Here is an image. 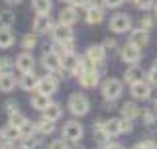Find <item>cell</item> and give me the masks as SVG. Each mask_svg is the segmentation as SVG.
I'll return each mask as SVG.
<instances>
[{"instance_id": "21", "label": "cell", "mask_w": 157, "mask_h": 149, "mask_svg": "<svg viewBox=\"0 0 157 149\" xmlns=\"http://www.w3.org/2000/svg\"><path fill=\"white\" fill-rule=\"evenodd\" d=\"M102 128H104V132H106V136H108V137H110V136H118V133H122L120 120H118V118L104 122V124H102Z\"/></svg>"}, {"instance_id": "24", "label": "cell", "mask_w": 157, "mask_h": 149, "mask_svg": "<svg viewBox=\"0 0 157 149\" xmlns=\"http://www.w3.org/2000/svg\"><path fill=\"white\" fill-rule=\"evenodd\" d=\"M126 82H130V84H134L137 81H141V77H144V73H141V69L140 67H132V69H128L126 71Z\"/></svg>"}, {"instance_id": "5", "label": "cell", "mask_w": 157, "mask_h": 149, "mask_svg": "<svg viewBox=\"0 0 157 149\" xmlns=\"http://www.w3.org/2000/svg\"><path fill=\"white\" fill-rule=\"evenodd\" d=\"M57 86H59V82H57V78L55 77H41L37 81V92H43V94H47V96H51L53 92L57 90Z\"/></svg>"}, {"instance_id": "12", "label": "cell", "mask_w": 157, "mask_h": 149, "mask_svg": "<svg viewBox=\"0 0 157 149\" xmlns=\"http://www.w3.org/2000/svg\"><path fill=\"white\" fill-rule=\"evenodd\" d=\"M61 67L65 69V71H71V73L78 71V57L75 55V53H67V55H63L61 57Z\"/></svg>"}, {"instance_id": "10", "label": "cell", "mask_w": 157, "mask_h": 149, "mask_svg": "<svg viewBox=\"0 0 157 149\" xmlns=\"http://www.w3.org/2000/svg\"><path fill=\"white\" fill-rule=\"evenodd\" d=\"M53 37L55 41H73V32L65 24H59L57 28H53Z\"/></svg>"}, {"instance_id": "47", "label": "cell", "mask_w": 157, "mask_h": 149, "mask_svg": "<svg viewBox=\"0 0 157 149\" xmlns=\"http://www.w3.org/2000/svg\"><path fill=\"white\" fill-rule=\"evenodd\" d=\"M6 2H8V4H20L22 0H6Z\"/></svg>"}, {"instance_id": "15", "label": "cell", "mask_w": 157, "mask_h": 149, "mask_svg": "<svg viewBox=\"0 0 157 149\" xmlns=\"http://www.w3.org/2000/svg\"><path fill=\"white\" fill-rule=\"evenodd\" d=\"M78 81H81V84L86 86V88L96 86V82H98L96 71H82V73H78Z\"/></svg>"}, {"instance_id": "50", "label": "cell", "mask_w": 157, "mask_h": 149, "mask_svg": "<svg viewBox=\"0 0 157 149\" xmlns=\"http://www.w3.org/2000/svg\"><path fill=\"white\" fill-rule=\"evenodd\" d=\"M155 112H157V100H155Z\"/></svg>"}, {"instance_id": "18", "label": "cell", "mask_w": 157, "mask_h": 149, "mask_svg": "<svg viewBox=\"0 0 157 149\" xmlns=\"http://www.w3.org/2000/svg\"><path fill=\"white\" fill-rule=\"evenodd\" d=\"M37 81H39V78L33 74V71L32 73H24V77L20 78V86L26 88V90H33V88L37 86Z\"/></svg>"}, {"instance_id": "13", "label": "cell", "mask_w": 157, "mask_h": 149, "mask_svg": "<svg viewBox=\"0 0 157 149\" xmlns=\"http://www.w3.org/2000/svg\"><path fill=\"white\" fill-rule=\"evenodd\" d=\"M43 67L49 69V71H59L61 69V57L55 55V53H45L43 55Z\"/></svg>"}, {"instance_id": "35", "label": "cell", "mask_w": 157, "mask_h": 149, "mask_svg": "<svg viewBox=\"0 0 157 149\" xmlns=\"http://www.w3.org/2000/svg\"><path fill=\"white\" fill-rule=\"evenodd\" d=\"M49 149H69V147H67L65 139H55V141H51V145H49Z\"/></svg>"}, {"instance_id": "29", "label": "cell", "mask_w": 157, "mask_h": 149, "mask_svg": "<svg viewBox=\"0 0 157 149\" xmlns=\"http://www.w3.org/2000/svg\"><path fill=\"white\" fill-rule=\"evenodd\" d=\"M16 137H20V130L16 126H10L6 128V130H2V139H6V141H12V139H16Z\"/></svg>"}, {"instance_id": "23", "label": "cell", "mask_w": 157, "mask_h": 149, "mask_svg": "<svg viewBox=\"0 0 157 149\" xmlns=\"http://www.w3.org/2000/svg\"><path fill=\"white\" fill-rule=\"evenodd\" d=\"M122 114H124V118H130V120H134V118H137L141 114V110L136 106L134 102H126L124 106H122Z\"/></svg>"}, {"instance_id": "33", "label": "cell", "mask_w": 157, "mask_h": 149, "mask_svg": "<svg viewBox=\"0 0 157 149\" xmlns=\"http://www.w3.org/2000/svg\"><path fill=\"white\" fill-rule=\"evenodd\" d=\"M10 69H12V63H10L8 57L0 59V73H10Z\"/></svg>"}, {"instance_id": "32", "label": "cell", "mask_w": 157, "mask_h": 149, "mask_svg": "<svg viewBox=\"0 0 157 149\" xmlns=\"http://www.w3.org/2000/svg\"><path fill=\"white\" fill-rule=\"evenodd\" d=\"M36 37H33V36H26V37H24L22 39V45H24V49H33V47H36Z\"/></svg>"}, {"instance_id": "27", "label": "cell", "mask_w": 157, "mask_h": 149, "mask_svg": "<svg viewBox=\"0 0 157 149\" xmlns=\"http://www.w3.org/2000/svg\"><path fill=\"white\" fill-rule=\"evenodd\" d=\"M47 120H57V118H61V108H59V104H49V106L43 110Z\"/></svg>"}, {"instance_id": "6", "label": "cell", "mask_w": 157, "mask_h": 149, "mask_svg": "<svg viewBox=\"0 0 157 149\" xmlns=\"http://www.w3.org/2000/svg\"><path fill=\"white\" fill-rule=\"evenodd\" d=\"M130 92H132V96H134V98L145 100V98H149V92H151V88H149V84H147V82H144V81H137V82H134V84H132Z\"/></svg>"}, {"instance_id": "1", "label": "cell", "mask_w": 157, "mask_h": 149, "mask_svg": "<svg viewBox=\"0 0 157 149\" xmlns=\"http://www.w3.org/2000/svg\"><path fill=\"white\" fill-rule=\"evenodd\" d=\"M69 108H71V112L75 114V116H85L88 112V108H90V104H88L86 96H82V94H73V96L69 98Z\"/></svg>"}, {"instance_id": "17", "label": "cell", "mask_w": 157, "mask_h": 149, "mask_svg": "<svg viewBox=\"0 0 157 149\" xmlns=\"http://www.w3.org/2000/svg\"><path fill=\"white\" fill-rule=\"evenodd\" d=\"M49 104H51V102H49V96L43 94V92H36L32 96V106L36 108V110H45Z\"/></svg>"}, {"instance_id": "43", "label": "cell", "mask_w": 157, "mask_h": 149, "mask_svg": "<svg viewBox=\"0 0 157 149\" xmlns=\"http://www.w3.org/2000/svg\"><path fill=\"white\" fill-rule=\"evenodd\" d=\"M106 149H124V147H122L120 143H110V145H108Z\"/></svg>"}, {"instance_id": "22", "label": "cell", "mask_w": 157, "mask_h": 149, "mask_svg": "<svg viewBox=\"0 0 157 149\" xmlns=\"http://www.w3.org/2000/svg\"><path fill=\"white\" fill-rule=\"evenodd\" d=\"M14 43V33L10 32V28L6 26H0V47H10Z\"/></svg>"}, {"instance_id": "44", "label": "cell", "mask_w": 157, "mask_h": 149, "mask_svg": "<svg viewBox=\"0 0 157 149\" xmlns=\"http://www.w3.org/2000/svg\"><path fill=\"white\" fill-rule=\"evenodd\" d=\"M0 149H16V147H14V145H12V143H10V141H8V143H4V145H0Z\"/></svg>"}, {"instance_id": "26", "label": "cell", "mask_w": 157, "mask_h": 149, "mask_svg": "<svg viewBox=\"0 0 157 149\" xmlns=\"http://www.w3.org/2000/svg\"><path fill=\"white\" fill-rule=\"evenodd\" d=\"M18 130H20V137L28 139V137H32V136H33V132H36V126H33L32 122H28V120H26V122L22 124V126L18 128Z\"/></svg>"}, {"instance_id": "30", "label": "cell", "mask_w": 157, "mask_h": 149, "mask_svg": "<svg viewBox=\"0 0 157 149\" xmlns=\"http://www.w3.org/2000/svg\"><path fill=\"white\" fill-rule=\"evenodd\" d=\"M14 20H16V16H14L10 10H6V12H0V26L10 28V26L14 24Z\"/></svg>"}, {"instance_id": "46", "label": "cell", "mask_w": 157, "mask_h": 149, "mask_svg": "<svg viewBox=\"0 0 157 149\" xmlns=\"http://www.w3.org/2000/svg\"><path fill=\"white\" fill-rule=\"evenodd\" d=\"M132 149H145V145H144V143H137V145H134Z\"/></svg>"}, {"instance_id": "11", "label": "cell", "mask_w": 157, "mask_h": 149, "mask_svg": "<svg viewBox=\"0 0 157 149\" xmlns=\"http://www.w3.org/2000/svg\"><path fill=\"white\" fill-rule=\"evenodd\" d=\"M147 41H149V33H147V29H134V32L130 33V43H134V45H147Z\"/></svg>"}, {"instance_id": "34", "label": "cell", "mask_w": 157, "mask_h": 149, "mask_svg": "<svg viewBox=\"0 0 157 149\" xmlns=\"http://www.w3.org/2000/svg\"><path fill=\"white\" fill-rule=\"evenodd\" d=\"M145 120H147V128H149V130H155L157 128V120H155V116L151 112L145 114Z\"/></svg>"}, {"instance_id": "37", "label": "cell", "mask_w": 157, "mask_h": 149, "mask_svg": "<svg viewBox=\"0 0 157 149\" xmlns=\"http://www.w3.org/2000/svg\"><path fill=\"white\" fill-rule=\"evenodd\" d=\"M75 2L78 4V8H85V10L94 6V0H75Z\"/></svg>"}, {"instance_id": "16", "label": "cell", "mask_w": 157, "mask_h": 149, "mask_svg": "<svg viewBox=\"0 0 157 149\" xmlns=\"http://www.w3.org/2000/svg\"><path fill=\"white\" fill-rule=\"evenodd\" d=\"M77 10L75 8H65L61 10V14H59V22L65 24V26H73V24L77 22Z\"/></svg>"}, {"instance_id": "19", "label": "cell", "mask_w": 157, "mask_h": 149, "mask_svg": "<svg viewBox=\"0 0 157 149\" xmlns=\"http://www.w3.org/2000/svg\"><path fill=\"white\" fill-rule=\"evenodd\" d=\"M102 18H104V12H102V10L96 6V4H94L92 8L86 10V22H88V24H100Z\"/></svg>"}, {"instance_id": "40", "label": "cell", "mask_w": 157, "mask_h": 149, "mask_svg": "<svg viewBox=\"0 0 157 149\" xmlns=\"http://www.w3.org/2000/svg\"><path fill=\"white\" fill-rule=\"evenodd\" d=\"M122 2H124V0H104V6H108V8H116V6H120Z\"/></svg>"}, {"instance_id": "8", "label": "cell", "mask_w": 157, "mask_h": 149, "mask_svg": "<svg viewBox=\"0 0 157 149\" xmlns=\"http://www.w3.org/2000/svg\"><path fill=\"white\" fill-rule=\"evenodd\" d=\"M33 29H36L37 33H45L49 29H53L51 28V20H49L47 14H37L36 20H33Z\"/></svg>"}, {"instance_id": "45", "label": "cell", "mask_w": 157, "mask_h": 149, "mask_svg": "<svg viewBox=\"0 0 157 149\" xmlns=\"http://www.w3.org/2000/svg\"><path fill=\"white\" fill-rule=\"evenodd\" d=\"M104 45H108V47H110V49H112V47H114V45H116V41H114V39H106V43H104Z\"/></svg>"}, {"instance_id": "38", "label": "cell", "mask_w": 157, "mask_h": 149, "mask_svg": "<svg viewBox=\"0 0 157 149\" xmlns=\"http://www.w3.org/2000/svg\"><path fill=\"white\" fill-rule=\"evenodd\" d=\"M120 128H122V132H132V120H130V118L120 120Z\"/></svg>"}, {"instance_id": "9", "label": "cell", "mask_w": 157, "mask_h": 149, "mask_svg": "<svg viewBox=\"0 0 157 149\" xmlns=\"http://www.w3.org/2000/svg\"><path fill=\"white\" fill-rule=\"evenodd\" d=\"M16 67L22 73H32L33 71V57H32V53H22V55H18Z\"/></svg>"}, {"instance_id": "4", "label": "cell", "mask_w": 157, "mask_h": 149, "mask_svg": "<svg viewBox=\"0 0 157 149\" xmlns=\"http://www.w3.org/2000/svg\"><path fill=\"white\" fill-rule=\"evenodd\" d=\"M63 137L67 141H78L82 137V126L78 122H67L63 128Z\"/></svg>"}, {"instance_id": "31", "label": "cell", "mask_w": 157, "mask_h": 149, "mask_svg": "<svg viewBox=\"0 0 157 149\" xmlns=\"http://www.w3.org/2000/svg\"><path fill=\"white\" fill-rule=\"evenodd\" d=\"M24 122H26V116H22L20 112H14V114H10V124H12V126L20 128Z\"/></svg>"}, {"instance_id": "2", "label": "cell", "mask_w": 157, "mask_h": 149, "mask_svg": "<svg viewBox=\"0 0 157 149\" xmlns=\"http://www.w3.org/2000/svg\"><path fill=\"white\" fill-rule=\"evenodd\" d=\"M102 94H104L106 100H116L122 94V82L118 78H108V81L102 84Z\"/></svg>"}, {"instance_id": "51", "label": "cell", "mask_w": 157, "mask_h": 149, "mask_svg": "<svg viewBox=\"0 0 157 149\" xmlns=\"http://www.w3.org/2000/svg\"><path fill=\"white\" fill-rule=\"evenodd\" d=\"M0 139H2V132H0Z\"/></svg>"}, {"instance_id": "3", "label": "cell", "mask_w": 157, "mask_h": 149, "mask_svg": "<svg viewBox=\"0 0 157 149\" xmlns=\"http://www.w3.org/2000/svg\"><path fill=\"white\" fill-rule=\"evenodd\" d=\"M132 28V20L126 16V14H116L114 18L110 20V29L114 33H124Z\"/></svg>"}, {"instance_id": "39", "label": "cell", "mask_w": 157, "mask_h": 149, "mask_svg": "<svg viewBox=\"0 0 157 149\" xmlns=\"http://www.w3.org/2000/svg\"><path fill=\"white\" fill-rule=\"evenodd\" d=\"M147 77H149V82H151V84H157V63L153 65V69L149 71V74H147Z\"/></svg>"}, {"instance_id": "36", "label": "cell", "mask_w": 157, "mask_h": 149, "mask_svg": "<svg viewBox=\"0 0 157 149\" xmlns=\"http://www.w3.org/2000/svg\"><path fill=\"white\" fill-rule=\"evenodd\" d=\"M136 6L141 10H147V8L153 6V0H136Z\"/></svg>"}, {"instance_id": "25", "label": "cell", "mask_w": 157, "mask_h": 149, "mask_svg": "<svg viewBox=\"0 0 157 149\" xmlns=\"http://www.w3.org/2000/svg\"><path fill=\"white\" fill-rule=\"evenodd\" d=\"M32 6L37 14H47L51 10V0H33Z\"/></svg>"}, {"instance_id": "7", "label": "cell", "mask_w": 157, "mask_h": 149, "mask_svg": "<svg viewBox=\"0 0 157 149\" xmlns=\"http://www.w3.org/2000/svg\"><path fill=\"white\" fill-rule=\"evenodd\" d=\"M122 57H124V61L126 63H137L140 61V57H141V51H140V47L134 45V43H128V45L124 47V51H122Z\"/></svg>"}, {"instance_id": "28", "label": "cell", "mask_w": 157, "mask_h": 149, "mask_svg": "<svg viewBox=\"0 0 157 149\" xmlns=\"http://www.w3.org/2000/svg\"><path fill=\"white\" fill-rule=\"evenodd\" d=\"M36 128L43 133V136H47V133H51L53 130H55V126H53V120H47V118H43L41 122H37Z\"/></svg>"}, {"instance_id": "48", "label": "cell", "mask_w": 157, "mask_h": 149, "mask_svg": "<svg viewBox=\"0 0 157 149\" xmlns=\"http://www.w3.org/2000/svg\"><path fill=\"white\" fill-rule=\"evenodd\" d=\"M61 2H75V0H61Z\"/></svg>"}, {"instance_id": "42", "label": "cell", "mask_w": 157, "mask_h": 149, "mask_svg": "<svg viewBox=\"0 0 157 149\" xmlns=\"http://www.w3.org/2000/svg\"><path fill=\"white\" fill-rule=\"evenodd\" d=\"M6 108H8V114H14V112H18V106H16V102H8V104H6Z\"/></svg>"}, {"instance_id": "49", "label": "cell", "mask_w": 157, "mask_h": 149, "mask_svg": "<svg viewBox=\"0 0 157 149\" xmlns=\"http://www.w3.org/2000/svg\"><path fill=\"white\" fill-rule=\"evenodd\" d=\"M155 16H157V4H155Z\"/></svg>"}, {"instance_id": "20", "label": "cell", "mask_w": 157, "mask_h": 149, "mask_svg": "<svg viewBox=\"0 0 157 149\" xmlns=\"http://www.w3.org/2000/svg\"><path fill=\"white\" fill-rule=\"evenodd\" d=\"M86 57L92 59L94 63H102L104 61V47L102 45H90L86 51Z\"/></svg>"}, {"instance_id": "41", "label": "cell", "mask_w": 157, "mask_h": 149, "mask_svg": "<svg viewBox=\"0 0 157 149\" xmlns=\"http://www.w3.org/2000/svg\"><path fill=\"white\" fill-rule=\"evenodd\" d=\"M151 26V18H144V20H140V28L141 29H147Z\"/></svg>"}, {"instance_id": "14", "label": "cell", "mask_w": 157, "mask_h": 149, "mask_svg": "<svg viewBox=\"0 0 157 149\" xmlns=\"http://www.w3.org/2000/svg\"><path fill=\"white\" fill-rule=\"evenodd\" d=\"M14 86H16V77L12 73H0V90L10 92Z\"/></svg>"}]
</instances>
